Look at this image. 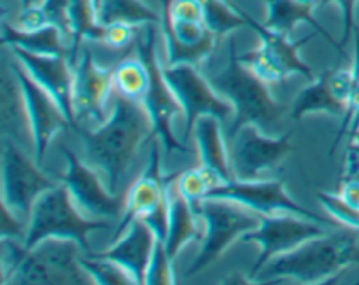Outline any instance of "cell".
Here are the masks:
<instances>
[{"instance_id":"37","label":"cell","mask_w":359,"mask_h":285,"mask_svg":"<svg viewBox=\"0 0 359 285\" xmlns=\"http://www.w3.org/2000/svg\"><path fill=\"white\" fill-rule=\"evenodd\" d=\"M28 223L14 214L6 203H2V238H14V240L25 242L27 237Z\"/></svg>"},{"instance_id":"2","label":"cell","mask_w":359,"mask_h":285,"mask_svg":"<svg viewBox=\"0 0 359 285\" xmlns=\"http://www.w3.org/2000/svg\"><path fill=\"white\" fill-rule=\"evenodd\" d=\"M359 231L330 230L300 247L273 258L258 273L262 282L294 280L298 284H323L359 263Z\"/></svg>"},{"instance_id":"18","label":"cell","mask_w":359,"mask_h":285,"mask_svg":"<svg viewBox=\"0 0 359 285\" xmlns=\"http://www.w3.org/2000/svg\"><path fill=\"white\" fill-rule=\"evenodd\" d=\"M9 53L25 67L32 79L44 88L65 114L70 128L77 132L76 114H74V67L67 56L35 55L21 48L9 46Z\"/></svg>"},{"instance_id":"22","label":"cell","mask_w":359,"mask_h":285,"mask_svg":"<svg viewBox=\"0 0 359 285\" xmlns=\"http://www.w3.org/2000/svg\"><path fill=\"white\" fill-rule=\"evenodd\" d=\"M174 181L168 188V226L167 238H165V245L172 259H175V256L189 242H203V237H205V231H200L198 223H196V217L200 216L193 210L188 200L179 193Z\"/></svg>"},{"instance_id":"38","label":"cell","mask_w":359,"mask_h":285,"mask_svg":"<svg viewBox=\"0 0 359 285\" xmlns=\"http://www.w3.org/2000/svg\"><path fill=\"white\" fill-rule=\"evenodd\" d=\"M328 4H339V7L342 9V41H340V46L342 49L346 48V44L349 42L351 35L354 34V11H356L358 0H319V6H328Z\"/></svg>"},{"instance_id":"27","label":"cell","mask_w":359,"mask_h":285,"mask_svg":"<svg viewBox=\"0 0 359 285\" xmlns=\"http://www.w3.org/2000/svg\"><path fill=\"white\" fill-rule=\"evenodd\" d=\"M98 21L102 25L130 23L135 27L161 25V16L154 13L144 0H104L98 11Z\"/></svg>"},{"instance_id":"31","label":"cell","mask_w":359,"mask_h":285,"mask_svg":"<svg viewBox=\"0 0 359 285\" xmlns=\"http://www.w3.org/2000/svg\"><path fill=\"white\" fill-rule=\"evenodd\" d=\"M81 265L91 277L93 284L100 285H135L128 272L118 263L104 258H93V256H81Z\"/></svg>"},{"instance_id":"36","label":"cell","mask_w":359,"mask_h":285,"mask_svg":"<svg viewBox=\"0 0 359 285\" xmlns=\"http://www.w3.org/2000/svg\"><path fill=\"white\" fill-rule=\"evenodd\" d=\"M13 25L16 28H20V30L34 32L39 30V28L48 27V25H51V21H49L48 14H46V11L42 9V6L39 4V6L21 9V13L18 14L16 20L13 21Z\"/></svg>"},{"instance_id":"20","label":"cell","mask_w":359,"mask_h":285,"mask_svg":"<svg viewBox=\"0 0 359 285\" xmlns=\"http://www.w3.org/2000/svg\"><path fill=\"white\" fill-rule=\"evenodd\" d=\"M0 118L2 135L14 140L25 151L34 153V133L28 119L23 90L14 74L11 60H7L6 55L2 56L0 67Z\"/></svg>"},{"instance_id":"26","label":"cell","mask_w":359,"mask_h":285,"mask_svg":"<svg viewBox=\"0 0 359 285\" xmlns=\"http://www.w3.org/2000/svg\"><path fill=\"white\" fill-rule=\"evenodd\" d=\"M112 83L116 95L133 102H142L149 88V69L139 55L123 58L112 69Z\"/></svg>"},{"instance_id":"23","label":"cell","mask_w":359,"mask_h":285,"mask_svg":"<svg viewBox=\"0 0 359 285\" xmlns=\"http://www.w3.org/2000/svg\"><path fill=\"white\" fill-rule=\"evenodd\" d=\"M237 9H238V13L242 14V18L245 20V25H248L251 30H255L256 35L259 37V41H262V44L259 46H263L265 49H269V51L272 53V55L276 56V58L279 60L284 67H286L287 72L302 74V76L307 77L311 83L316 79L314 74H312V70H311V67H309L307 63L300 58V53H298L300 51L302 46L307 44V42L311 41L312 35L302 39V41H291V35H284V34H280V32L272 30V28L265 27L263 23H258L256 20H252V18L249 16L244 9H241V7H237Z\"/></svg>"},{"instance_id":"8","label":"cell","mask_w":359,"mask_h":285,"mask_svg":"<svg viewBox=\"0 0 359 285\" xmlns=\"http://www.w3.org/2000/svg\"><path fill=\"white\" fill-rule=\"evenodd\" d=\"M137 55L146 62L149 69V88L144 95L142 105L146 107L151 121H153V135L160 139L167 153L188 154L189 147L182 140L175 137L172 121L175 116H184L182 105L179 104L177 97L168 86L167 79L163 76V65H160V60L156 55V25H147L146 37L135 41Z\"/></svg>"},{"instance_id":"42","label":"cell","mask_w":359,"mask_h":285,"mask_svg":"<svg viewBox=\"0 0 359 285\" xmlns=\"http://www.w3.org/2000/svg\"><path fill=\"white\" fill-rule=\"evenodd\" d=\"M102 2H104V0H91L95 13H97V18H98V11H100V7H102Z\"/></svg>"},{"instance_id":"24","label":"cell","mask_w":359,"mask_h":285,"mask_svg":"<svg viewBox=\"0 0 359 285\" xmlns=\"http://www.w3.org/2000/svg\"><path fill=\"white\" fill-rule=\"evenodd\" d=\"M262 2L269 9V16L263 23L265 27L280 32L284 35H291V32L294 30L298 23H307L314 28L316 34L323 35L325 41L330 42L340 53L342 58H346V53H344L340 42H337L314 18V6H309V4L300 2V0H262Z\"/></svg>"},{"instance_id":"32","label":"cell","mask_w":359,"mask_h":285,"mask_svg":"<svg viewBox=\"0 0 359 285\" xmlns=\"http://www.w3.org/2000/svg\"><path fill=\"white\" fill-rule=\"evenodd\" d=\"M353 97H351L349 107H347L346 116L342 118L340 123V128L337 132L335 140L332 144V149H330V156H333L337 151V147L340 146V142L344 140L346 135H354L356 130L359 128V30L354 28V62H353Z\"/></svg>"},{"instance_id":"25","label":"cell","mask_w":359,"mask_h":285,"mask_svg":"<svg viewBox=\"0 0 359 285\" xmlns=\"http://www.w3.org/2000/svg\"><path fill=\"white\" fill-rule=\"evenodd\" d=\"M65 34L56 25H48L34 32H25L7 20L2 21V44L6 48L14 46V48H21L35 55L69 58V46H65Z\"/></svg>"},{"instance_id":"34","label":"cell","mask_w":359,"mask_h":285,"mask_svg":"<svg viewBox=\"0 0 359 285\" xmlns=\"http://www.w3.org/2000/svg\"><path fill=\"white\" fill-rule=\"evenodd\" d=\"M175 284L174 270H172V258L168 256L167 245L163 240H156L153 258L147 268L146 285H172Z\"/></svg>"},{"instance_id":"13","label":"cell","mask_w":359,"mask_h":285,"mask_svg":"<svg viewBox=\"0 0 359 285\" xmlns=\"http://www.w3.org/2000/svg\"><path fill=\"white\" fill-rule=\"evenodd\" d=\"M230 163L237 181H258L263 172L276 170L294 149L291 133L263 135L256 125H244L230 140Z\"/></svg>"},{"instance_id":"28","label":"cell","mask_w":359,"mask_h":285,"mask_svg":"<svg viewBox=\"0 0 359 285\" xmlns=\"http://www.w3.org/2000/svg\"><path fill=\"white\" fill-rule=\"evenodd\" d=\"M200 2L205 14L207 27L217 37H224L245 27V20L233 4H228L226 0H200Z\"/></svg>"},{"instance_id":"29","label":"cell","mask_w":359,"mask_h":285,"mask_svg":"<svg viewBox=\"0 0 359 285\" xmlns=\"http://www.w3.org/2000/svg\"><path fill=\"white\" fill-rule=\"evenodd\" d=\"M175 188L179 189L182 196L188 200L189 205L193 207L196 214H198L200 205H202L203 200L207 198L210 189L214 186L221 184L214 175H210L209 172L203 170L202 167L200 168H189V170L181 172L177 175V179L174 181Z\"/></svg>"},{"instance_id":"16","label":"cell","mask_w":359,"mask_h":285,"mask_svg":"<svg viewBox=\"0 0 359 285\" xmlns=\"http://www.w3.org/2000/svg\"><path fill=\"white\" fill-rule=\"evenodd\" d=\"M11 65H13L14 74L20 81L21 90H23L28 119H30L32 133H34V158L39 165H42L46 149H48L53 137L58 132L70 128V125L60 105L55 102V98L32 79L30 74L25 70V67L14 56L11 60Z\"/></svg>"},{"instance_id":"41","label":"cell","mask_w":359,"mask_h":285,"mask_svg":"<svg viewBox=\"0 0 359 285\" xmlns=\"http://www.w3.org/2000/svg\"><path fill=\"white\" fill-rule=\"evenodd\" d=\"M235 279H224L223 284H248L251 282V280H245L242 279V273H233Z\"/></svg>"},{"instance_id":"21","label":"cell","mask_w":359,"mask_h":285,"mask_svg":"<svg viewBox=\"0 0 359 285\" xmlns=\"http://www.w3.org/2000/svg\"><path fill=\"white\" fill-rule=\"evenodd\" d=\"M221 119L216 116H200L193 126L191 135L195 137L198 147L200 167L209 172L210 175L223 182L233 181V172L230 163V149L226 147V137L223 135Z\"/></svg>"},{"instance_id":"5","label":"cell","mask_w":359,"mask_h":285,"mask_svg":"<svg viewBox=\"0 0 359 285\" xmlns=\"http://www.w3.org/2000/svg\"><path fill=\"white\" fill-rule=\"evenodd\" d=\"M79 244L69 238H44L27 249L20 265L7 279V285L93 284L81 265ZM83 252V251H81Z\"/></svg>"},{"instance_id":"3","label":"cell","mask_w":359,"mask_h":285,"mask_svg":"<svg viewBox=\"0 0 359 285\" xmlns=\"http://www.w3.org/2000/svg\"><path fill=\"white\" fill-rule=\"evenodd\" d=\"M228 46H230L228 65L216 76L209 77V81L217 93L226 98L235 109L233 119L226 132V139L231 140L244 125H256L263 132L269 130L283 119L286 105L279 104L270 93L269 84L238 60L233 37H230Z\"/></svg>"},{"instance_id":"11","label":"cell","mask_w":359,"mask_h":285,"mask_svg":"<svg viewBox=\"0 0 359 285\" xmlns=\"http://www.w3.org/2000/svg\"><path fill=\"white\" fill-rule=\"evenodd\" d=\"M330 230V228H328ZM328 233L325 224L293 214L259 216V226L241 238L242 244H258L259 256L249 275L256 277L273 258L300 247L307 240Z\"/></svg>"},{"instance_id":"7","label":"cell","mask_w":359,"mask_h":285,"mask_svg":"<svg viewBox=\"0 0 359 285\" xmlns=\"http://www.w3.org/2000/svg\"><path fill=\"white\" fill-rule=\"evenodd\" d=\"M198 216L205 223V237L186 277H193L212 266L231 244L259 226V214L230 200L205 198L200 205Z\"/></svg>"},{"instance_id":"17","label":"cell","mask_w":359,"mask_h":285,"mask_svg":"<svg viewBox=\"0 0 359 285\" xmlns=\"http://www.w3.org/2000/svg\"><path fill=\"white\" fill-rule=\"evenodd\" d=\"M353 67L328 69L298 93L291 105V118L300 121L307 114H330L344 118L353 97Z\"/></svg>"},{"instance_id":"6","label":"cell","mask_w":359,"mask_h":285,"mask_svg":"<svg viewBox=\"0 0 359 285\" xmlns=\"http://www.w3.org/2000/svg\"><path fill=\"white\" fill-rule=\"evenodd\" d=\"M177 175L161 174L160 147L158 144H153L147 167L125 195V212L112 235V244L125 233L130 223L139 217L153 228L158 240L165 242L168 226V188Z\"/></svg>"},{"instance_id":"12","label":"cell","mask_w":359,"mask_h":285,"mask_svg":"<svg viewBox=\"0 0 359 285\" xmlns=\"http://www.w3.org/2000/svg\"><path fill=\"white\" fill-rule=\"evenodd\" d=\"M163 76L177 97L184 112V139L193 132L200 116H216L223 123L233 119L235 109L221 97L209 79L196 70L195 65H163Z\"/></svg>"},{"instance_id":"1","label":"cell","mask_w":359,"mask_h":285,"mask_svg":"<svg viewBox=\"0 0 359 285\" xmlns=\"http://www.w3.org/2000/svg\"><path fill=\"white\" fill-rule=\"evenodd\" d=\"M153 121L142 102L114 93L111 116L97 128H77L86 161L102 175L111 193L118 195L140 144L153 133Z\"/></svg>"},{"instance_id":"35","label":"cell","mask_w":359,"mask_h":285,"mask_svg":"<svg viewBox=\"0 0 359 285\" xmlns=\"http://www.w3.org/2000/svg\"><path fill=\"white\" fill-rule=\"evenodd\" d=\"M137 28L139 27H135V25L121 23V21L104 25V34H102L100 42H104L107 48L114 49V51H123L137 41V37H139Z\"/></svg>"},{"instance_id":"10","label":"cell","mask_w":359,"mask_h":285,"mask_svg":"<svg viewBox=\"0 0 359 285\" xmlns=\"http://www.w3.org/2000/svg\"><path fill=\"white\" fill-rule=\"evenodd\" d=\"M207 198L230 200L238 205L248 207L259 216H276V214H293L325 224L330 230H339L335 219H325L319 214L305 209L287 195L283 181H228L214 186Z\"/></svg>"},{"instance_id":"4","label":"cell","mask_w":359,"mask_h":285,"mask_svg":"<svg viewBox=\"0 0 359 285\" xmlns=\"http://www.w3.org/2000/svg\"><path fill=\"white\" fill-rule=\"evenodd\" d=\"M109 228L107 219H93L81 212L67 186L60 182L35 202L23 244L30 249L44 238H69L79 244L83 254H91L90 233Z\"/></svg>"},{"instance_id":"19","label":"cell","mask_w":359,"mask_h":285,"mask_svg":"<svg viewBox=\"0 0 359 285\" xmlns=\"http://www.w3.org/2000/svg\"><path fill=\"white\" fill-rule=\"evenodd\" d=\"M156 240L158 237L153 231V228L142 217H139V219L130 223L125 233L107 251L97 252V254L91 252L88 256L111 259V261L118 263L119 266H123L132 275V279L135 280V285H144L146 284L147 268H149L151 258H153Z\"/></svg>"},{"instance_id":"9","label":"cell","mask_w":359,"mask_h":285,"mask_svg":"<svg viewBox=\"0 0 359 285\" xmlns=\"http://www.w3.org/2000/svg\"><path fill=\"white\" fill-rule=\"evenodd\" d=\"M41 167L23 147L2 137V203L27 223L35 202L56 186Z\"/></svg>"},{"instance_id":"15","label":"cell","mask_w":359,"mask_h":285,"mask_svg":"<svg viewBox=\"0 0 359 285\" xmlns=\"http://www.w3.org/2000/svg\"><path fill=\"white\" fill-rule=\"evenodd\" d=\"M114 93L112 69L95 62L90 49L81 48L74 65V114L77 128L84 123L100 126L107 119V100Z\"/></svg>"},{"instance_id":"39","label":"cell","mask_w":359,"mask_h":285,"mask_svg":"<svg viewBox=\"0 0 359 285\" xmlns=\"http://www.w3.org/2000/svg\"><path fill=\"white\" fill-rule=\"evenodd\" d=\"M349 146H347L346 161H344V172L342 181L349 177H356L359 175V128L354 135L349 137Z\"/></svg>"},{"instance_id":"30","label":"cell","mask_w":359,"mask_h":285,"mask_svg":"<svg viewBox=\"0 0 359 285\" xmlns=\"http://www.w3.org/2000/svg\"><path fill=\"white\" fill-rule=\"evenodd\" d=\"M238 60L266 84H286L287 76H291L286 67L263 46L244 55H238Z\"/></svg>"},{"instance_id":"14","label":"cell","mask_w":359,"mask_h":285,"mask_svg":"<svg viewBox=\"0 0 359 285\" xmlns=\"http://www.w3.org/2000/svg\"><path fill=\"white\" fill-rule=\"evenodd\" d=\"M60 151L67 161V170L60 182L67 186L81 212L93 219H121L125 198L109 191L102 175L90 163H84L74 151L67 147H60Z\"/></svg>"},{"instance_id":"33","label":"cell","mask_w":359,"mask_h":285,"mask_svg":"<svg viewBox=\"0 0 359 285\" xmlns=\"http://www.w3.org/2000/svg\"><path fill=\"white\" fill-rule=\"evenodd\" d=\"M316 198L332 219H335L339 224H344L346 228L359 231V209L347 203L342 196L335 195V193L319 191Z\"/></svg>"},{"instance_id":"40","label":"cell","mask_w":359,"mask_h":285,"mask_svg":"<svg viewBox=\"0 0 359 285\" xmlns=\"http://www.w3.org/2000/svg\"><path fill=\"white\" fill-rule=\"evenodd\" d=\"M339 195L342 196L347 203H351V205L359 209V175L340 181Z\"/></svg>"}]
</instances>
